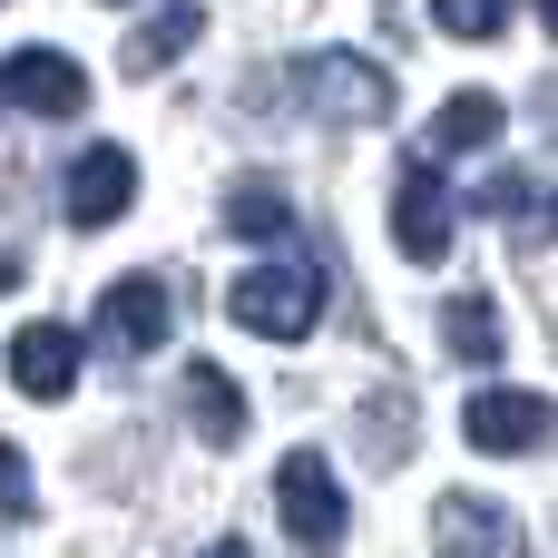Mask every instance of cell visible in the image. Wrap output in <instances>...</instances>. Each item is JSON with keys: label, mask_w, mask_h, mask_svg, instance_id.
Wrapping results in <instances>:
<instances>
[{"label": "cell", "mask_w": 558, "mask_h": 558, "mask_svg": "<svg viewBox=\"0 0 558 558\" xmlns=\"http://www.w3.org/2000/svg\"><path fill=\"white\" fill-rule=\"evenodd\" d=\"M196 29H206V10H196V0H167L147 29L118 39V69H128V78H157V69H177V59L196 49Z\"/></svg>", "instance_id": "11"}, {"label": "cell", "mask_w": 558, "mask_h": 558, "mask_svg": "<svg viewBox=\"0 0 558 558\" xmlns=\"http://www.w3.org/2000/svg\"><path fill=\"white\" fill-rule=\"evenodd\" d=\"M441 343H451V363H500V314H490L481 294H461V304L441 314Z\"/></svg>", "instance_id": "16"}, {"label": "cell", "mask_w": 558, "mask_h": 558, "mask_svg": "<svg viewBox=\"0 0 558 558\" xmlns=\"http://www.w3.org/2000/svg\"><path fill=\"white\" fill-rule=\"evenodd\" d=\"M510 10H520V0H432V20H441L451 39H500Z\"/></svg>", "instance_id": "17"}, {"label": "cell", "mask_w": 558, "mask_h": 558, "mask_svg": "<svg viewBox=\"0 0 558 558\" xmlns=\"http://www.w3.org/2000/svg\"><path fill=\"white\" fill-rule=\"evenodd\" d=\"M59 196H69V226H118L128 196H137V157H128V147H88Z\"/></svg>", "instance_id": "10"}, {"label": "cell", "mask_w": 558, "mask_h": 558, "mask_svg": "<svg viewBox=\"0 0 558 558\" xmlns=\"http://www.w3.org/2000/svg\"><path fill=\"white\" fill-rule=\"evenodd\" d=\"M294 98H304L314 118L363 128V118H392V69H373V59H353V49H314V59H294Z\"/></svg>", "instance_id": "2"}, {"label": "cell", "mask_w": 558, "mask_h": 558, "mask_svg": "<svg viewBox=\"0 0 558 558\" xmlns=\"http://www.w3.org/2000/svg\"><path fill=\"white\" fill-rule=\"evenodd\" d=\"M432 539H441V558H530V530L500 500H481V490H451L441 520H432Z\"/></svg>", "instance_id": "7"}, {"label": "cell", "mask_w": 558, "mask_h": 558, "mask_svg": "<svg viewBox=\"0 0 558 558\" xmlns=\"http://www.w3.org/2000/svg\"><path fill=\"white\" fill-rule=\"evenodd\" d=\"M451 235H461V206H451L441 167H432V157H412V167L392 177V245H402L412 265H441V255H451Z\"/></svg>", "instance_id": "3"}, {"label": "cell", "mask_w": 558, "mask_h": 558, "mask_svg": "<svg viewBox=\"0 0 558 558\" xmlns=\"http://www.w3.org/2000/svg\"><path fill=\"white\" fill-rule=\"evenodd\" d=\"M226 314L245 333H265V343H304L324 324V275L314 265H255V275L226 284Z\"/></svg>", "instance_id": "1"}, {"label": "cell", "mask_w": 558, "mask_h": 558, "mask_svg": "<svg viewBox=\"0 0 558 558\" xmlns=\"http://www.w3.org/2000/svg\"><path fill=\"white\" fill-rule=\"evenodd\" d=\"M539 20H549V39H558V0H539Z\"/></svg>", "instance_id": "22"}, {"label": "cell", "mask_w": 558, "mask_h": 558, "mask_svg": "<svg viewBox=\"0 0 558 558\" xmlns=\"http://www.w3.org/2000/svg\"><path fill=\"white\" fill-rule=\"evenodd\" d=\"M10 383L29 402H69L78 392V333L69 324H20L10 333Z\"/></svg>", "instance_id": "9"}, {"label": "cell", "mask_w": 558, "mask_h": 558, "mask_svg": "<svg viewBox=\"0 0 558 558\" xmlns=\"http://www.w3.org/2000/svg\"><path fill=\"white\" fill-rule=\"evenodd\" d=\"M206 558H255V549H245V539H216V549H206Z\"/></svg>", "instance_id": "19"}, {"label": "cell", "mask_w": 558, "mask_h": 558, "mask_svg": "<svg viewBox=\"0 0 558 558\" xmlns=\"http://www.w3.org/2000/svg\"><path fill=\"white\" fill-rule=\"evenodd\" d=\"M275 500H284V530L314 558L343 549V490H333V461H324V451H294V461L275 471Z\"/></svg>", "instance_id": "4"}, {"label": "cell", "mask_w": 558, "mask_h": 558, "mask_svg": "<svg viewBox=\"0 0 558 558\" xmlns=\"http://www.w3.org/2000/svg\"><path fill=\"white\" fill-rule=\"evenodd\" d=\"M10 284H20V265H10V255H0V294H10Z\"/></svg>", "instance_id": "21"}, {"label": "cell", "mask_w": 558, "mask_h": 558, "mask_svg": "<svg viewBox=\"0 0 558 558\" xmlns=\"http://www.w3.org/2000/svg\"><path fill=\"white\" fill-rule=\"evenodd\" d=\"M39 500H29V461H20V441H0V520H29Z\"/></svg>", "instance_id": "18"}, {"label": "cell", "mask_w": 558, "mask_h": 558, "mask_svg": "<svg viewBox=\"0 0 558 558\" xmlns=\"http://www.w3.org/2000/svg\"><path fill=\"white\" fill-rule=\"evenodd\" d=\"M539 118H549V128H558V88H539Z\"/></svg>", "instance_id": "20"}, {"label": "cell", "mask_w": 558, "mask_h": 558, "mask_svg": "<svg viewBox=\"0 0 558 558\" xmlns=\"http://www.w3.org/2000/svg\"><path fill=\"white\" fill-rule=\"evenodd\" d=\"M461 432H471V451H500V461H510V451H539L558 432V402L549 392H481V402L461 412Z\"/></svg>", "instance_id": "8"}, {"label": "cell", "mask_w": 558, "mask_h": 558, "mask_svg": "<svg viewBox=\"0 0 558 558\" xmlns=\"http://www.w3.org/2000/svg\"><path fill=\"white\" fill-rule=\"evenodd\" d=\"M0 108H29V118H78L88 108V69L59 59V49H20L0 69Z\"/></svg>", "instance_id": "6"}, {"label": "cell", "mask_w": 558, "mask_h": 558, "mask_svg": "<svg viewBox=\"0 0 558 558\" xmlns=\"http://www.w3.org/2000/svg\"><path fill=\"white\" fill-rule=\"evenodd\" d=\"M490 137H500V98H490V88L441 98V118H432V147H441V157H471V147H490Z\"/></svg>", "instance_id": "15"}, {"label": "cell", "mask_w": 558, "mask_h": 558, "mask_svg": "<svg viewBox=\"0 0 558 558\" xmlns=\"http://www.w3.org/2000/svg\"><path fill=\"white\" fill-rule=\"evenodd\" d=\"M186 422L226 451V441H245V392H235L216 363H196V373H186Z\"/></svg>", "instance_id": "14"}, {"label": "cell", "mask_w": 558, "mask_h": 558, "mask_svg": "<svg viewBox=\"0 0 558 558\" xmlns=\"http://www.w3.org/2000/svg\"><path fill=\"white\" fill-rule=\"evenodd\" d=\"M167 324H177L167 275H118V284L98 294V353H157Z\"/></svg>", "instance_id": "5"}, {"label": "cell", "mask_w": 558, "mask_h": 558, "mask_svg": "<svg viewBox=\"0 0 558 558\" xmlns=\"http://www.w3.org/2000/svg\"><path fill=\"white\" fill-rule=\"evenodd\" d=\"M226 235H245V245H275V235H294V196L275 186V177H245V186H226Z\"/></svg>", "instance_id": "13"}, {"label": "cell", "mask_w": 558, "mask_h": 558, "mask_svg": "<svg viewBox=\"0 0 558 558\" xmlns=\"http://www.w3.org/2000/svg\"><path fill=\"white\" fill-rule=\"evenodd\" d=\"M0 10H10V0H0Z\"/></svg>", "instance_id": "23"}, {"label": "cell", "mask_w": 558, "mask_h": 558, "mask_svg": "<svg viewBox=\"0 0 558 558\" xmlns=\"http://www.w3.org/2000/svg\"><path fill=\"white\" fill-rule=\"evenodd\" d=\"M481 216L510 226V235H530V245H549V235H558V196L539 186V177H490V186H481Z\"/></svg>", "instance_id": "12"}]
</instances>
